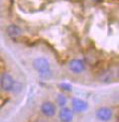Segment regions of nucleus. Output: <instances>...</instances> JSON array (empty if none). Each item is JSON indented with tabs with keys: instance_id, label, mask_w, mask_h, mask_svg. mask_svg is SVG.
Instances as JSON below:
<instances>
[{
	"instance_id": "1",
	"label": "nucleus",
	"mask_w": 119,
	"mask_h": 122,
	"mask_svg": "<svg viewBox=\"0 0 119 122\" xmlns=\"http://www.w3.org/2000/svg\"><path fill=\"white\" fill-rule=\"evenodd\" d=\"M113 116V111L110 107L101 106L95 110V117L101 122H108Z\"/></svg>"
},
{
	"instance_id": "2",
	"label": "nucleus",
	"mask_w": 119,
	"mask_h": 122,
	"mask_svg": "<svg viewBox=\"0 0 119 122\" xmlns=\"http://www.w3.org/2000/svg\"><path fill=\"white\" fill-rule=\"evenodd\" d=\"M32 65H33L34 70L37 71L39 74L50 70V63H49V61H48L46 58H43V57L36 58L33 61Z\"/></svg>"
},
{
	"instance_id": "3",
	"label": "nucleus",
	"mask_w": 119,
	"mask_h": 122,
	"mask_svg": "<svg viewBox=\"0 0 119 122\" xmlns=\"http://www.w3.org/2000/svg\"><path fill=\"white\" fill-rule=\"evenodd\" d=\"M15 81L10 74H4L0 77V87L4 91H12Z\"/></svg>"
},
{
	"instance_id": "4",
	"label": "nucleus",
	"mask_w": 119,
	"mask_h": 122,
	"mask_svg": "<svg viewBox=\"0 0 119 122\" xmlns=\"http://www.w3.org/2000/svg\"><path fill=\"white\" fill-rule=\"evenodd\" d=\"M87 108H88V104L85 100L79 98V97H74L71 100V110L75 113L84 112Z\"/></svg>"
},
{
	"instance_id": "5",
	"label": "nucleus",
	"mask_w": 119,
	"mask_h": 122,
	"mask_svg": "<svg viewBox=\"0 0 119 122\" xmlns=\"http://www.w3.org/2000/svg\"><path fill=\"white\" fill-rule=\"evenodd\" d=\"M69 69L74 74H80L85 70V64L80 59H74L69 62Z\"/></svg>"
},
{
	"instance_id": "6",
	"label": "nucleus",
	"mask_w": 119,
	"mask_h": 122,
	"mask_svg": "<svg viewBox=\"0 0 119 122\" xmlns=\"http://www.w3.org/2000/svg\"><path fill=\"white\" fill-rule=\"evenodd\" d=\"M41 112L47 117H54L56 115V105L51 101H45L41 104Z\"/></svg>"
},
{
	"instance_id": "7",
	"label": "nucleus",
	"mask_w": 119,
	"mask_h": 122,
	"mask_svg": "<svg viewBox=\"0 0 119 122\" xmlns=\"http://www.w3.org/2000/svg\"><path fill=\"white\" fill-rule=\"evenodd\" d=\"M59 119L61 122H71L74 119V111L68 106H64L60 109Z\"/></svg>"
},
{
	"instance_id": "8",
	"label": "nucleus",
	"mask_w": 119,
	"mask_h": 122,
	"mask_svg": "<svg viewBox=\"0 0 119 122\" xmlns=\"http://www.w3.org/2000/svg\"><path fill=\"white\" fill-rule=\"evenodd\" d=\"M6 33L9 37L11 38H16V37H19L22 33V30L19 26L15 25V24H10V25L7 27L6 29Z\"/></svg>"
},
{
	"instance_id": "9",
	"label": "nucleus",
	"mask_w": 119,
	"mask_h": 122,
	"mask_svg": "<svg viewBox=\"0 0 119 122\" xmlns=\"http://www.w3.org/2000/svg\"><path fill=\"white\" fill-rule=\"evenodd\" d=\"M67 97H65L63 93H59L57 95V103H58V105L59 106H61V107H64L65 106V104H67Z\"/></svg>"
},
{
	"instance_id": "10",
	"label": "nucleus",
	"mask_w": 119,
	"mask_h": 122,
	"mask_svg": "<svg viewBox=\"0 0 119 122\" xmlns=\"http://www.w3.org/2000/svg\"><path fill=\"white\" fill-rule=\"evenodd\" d=\"M112 76L113 75L111 74L110 71H105V72H103V74L100 76L99 80L102 82H110L112 81Z\"/></svg>"
},
{
	"instance_id": "11",
	"label": "nucleus",
	"mask_w": 119,
	"mask_h": 122,
	"mask_svg": "<svg viewBox=\"0 0 119 122\" xmlns=\"http://www.w3.org/2000/svg\"><path fill=\"white\" fill-rule=\"evenodd\" d=\"M58 86L61 88L63 91H68V92H69V91H71V89H73L71 84L70 83H68V82H62V83H60Z\"/></svg>"
},
{
	"instance_id": "12",
	"label": "nucleus",
	"mask_w": 119,
	"mask_h": 122,
	"mask_svg": "<svg viewBox=\"0 0 119 122\" xmlns=\"http://www.w3.org/2000/svg\"><path fill=\"white\" fill-rule=\"evenodd\" d=\"M40 75V77L42 78V80H50V78H52L53 76V72L51 71V70L47 71H44V72H41Z\"/></svg>"
},
{
	"instance_id": "13",
	"label": "nucleus",
	"mask_w": 119,
	"mask_h": 122,
	"mask_svg": "<svg viewBox=\"0 0 119 122\" xmlns=\"http://www.w3.org/2000/svg\"><path fill=\"white\" fill-rule=\"evenodd\" d=\"M93 1H99V0H93Z\"/></svg>"
}]
</instances>
